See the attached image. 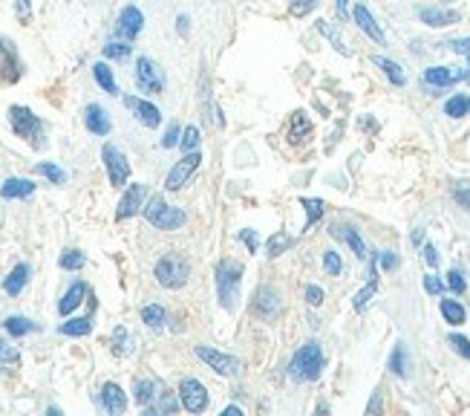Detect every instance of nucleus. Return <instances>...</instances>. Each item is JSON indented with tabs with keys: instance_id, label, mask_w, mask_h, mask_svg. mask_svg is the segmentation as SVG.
<instances>
[{
	"instance_id": "40",
	"label": "nucleus",
	"mask_w": 470,
	"mask_h": 416,
	"mask_svg": "<svg viewBox=\"0 0 470 416\" xmlns=\"http://www.w3.org/2000/svg\"><path fill=\"white\" fill-rule=\"evenodd\" d=\"M179 145H182V151H197V145H199V127H185L182 131V139H179Z\"/></svg>"
},
{
	"instance_id": "38",
	"label": "nucleus",
	"mask_w": 470,
	"mask_h": 416,
	"mask_svg": "<svg viewBox=\"0 0 470 416\" xmlns=\"http://www.w3.org/2000/svg\"><path fill=\"white\" fill-rule=\"evenodd\" d=\"M153 390H156V385H153L150 379H139V381H136V402H139V405H150L153 396H156Z\"/></svg>"
},
{
	"instance_id": "54",
	"label": "nucleus",
	"mask_w": 470,
	"mask_h": 416,
	"mask_svg": "<svg viewBox=\"0 0 470 416\" xmlns=\"http://www.w3.org/2000/svg\"><path fill=\"white\" fill-rule=\"evenodd\" d=\"M453 53H459V55H470V38H459V41H450L447 44Z\"/></svg>"
},
{
	"instance_id": "6",
	"label": "nucleus",
	"mask_w": 470,
	"mask_h": 416,
	"mask_svg": "<svg viewBox=\"0 0 470 416\" xmlns=\"http://www.w3.org/2000/svg\"><path fill=\"white\" fill-rule=\"evenodd\" d=\"M210 370L214 373H219V376H228V379H234V376H239V370H242V364H239V359H234V356H228V353H219V350H214V347H205V344H199L197 350H193Z\"/></svg>"
},
{
	"instance_id": "47",
	"label": "nucleus",
	"mask_w": 470,
	"mask_h": 416,
	"mask_svg": "<svg viewBox=\"0 0 470 416\" xmlns=\"http://www.w3.org/2000/svg\"><path fill=\"white\" fill-rule=\"evenodd\" d=\"M104 55L107 58H127V55H130V46H127V44H107Z\"/></svg>"
},
{
	"instance_id": "59",
	"label": "nucleus",
	"mask_w": 470,
	"mask_h": 416,
	"mask_svg": "<svg viewBox=\"0 0 470 416\" xmlns=\"http://www.w3.org/2000/svg\"><path fill=\"white\" fill-rule=\"evenodd\" d=\"M188 15H179V32H182V35H188Z\"/></svg>"
},
{
	"instance_id": "58",
	"label": "nucleus",
	"mask_w": 470,
	"mask_h": 416,
	"mask_svg": "<svg viewBox=\"0 0 470 416\" xmlns=\"http://www.w3.org/2000/svg\"><path fill=\"white\" fill-rule=\"evenodd\" d=\"M335 12L340 18H346V0H335Z\"/></svg>"
},
{
	"instance_id": "19",
	"label": "nucleus",
	"mask_w": 470,
	"mask_h": 416,
	"mask_svg": "<svg viewBox=\"0 0 470 416\" xmlns=\"http://www.w3.org/2000/svg\"><path fill=\"white\" fill-rule=\"evenodd\" d=\"M101 405L107 413H124L127 408V396L119 385H112V381H107V385L101 388Z\"/></svg>"
},
{
	"instance_id": "39",
	"label": "nucleus",
	"mask_w": 470,
	"mask_h": 416,
	"mask_svg": "<svg viewBox=\"0 0 470 416\" xmlns=\"http://www.w3.org/2000/svg\"><path fill=\"white\" fill-rule=\"evenodd\" d=\"M447 344L456 350L459 356H464V359L470 361V339H464V335H459V332H450V335H447Z\"/></svg>"
},
{
	"instance_id": "3",
	"label": "nucleus",
	"mask_w": 470,
	"mask_h": 416,
	"mask_svg": "<svg viewBox=\"0 0 470 416\" xmlns=\"http://www.w3.org/2000/svg\"><path fill=\"white\" fill-rule=\"evenodd\" d=\"M141 214H144V220H148L150 226H156V229H161V231H176V229H182L185 220H188L185 211H179V208L168 205L161 197H150L148 205H141Z\"/></svg>"
},
{
	"instance_id": "1",
	"label": "nucleus",
	"mask_w": 470,
	"mask_h": 416,
	"mask_svg": "<svg viewBox=\"0 0 470 416\" xmlns=\"http://www.w3.org/2000/svg\"><path fill=\"white\" fill-rule=\"evenodd\" d=\"M323 370V350L317 341H306L288 361V376L295 381H317Z\"/></svg>"
},
{
	"instance_id": "7",
	"label": "nucleus",
	"mask_w": 470,
	"mask_h": 416,
	"mask_svg": "<svg viewBox=\"0 0 470 416\" xmlns=\"http://www.w3.org/2000/svg\"><path fill=\"white\" fill-rule=\"evenodd\" d=\"M101 156H104V165H107V173H110V185L121 188L127 182V177H130V162H127V156L116 145H104Z\"/></svg>"
},
{
	"instance_id": "34",
	"label": "nucleus",
	"mask_w": 470,
	"mask_h": 416,
	"mask_svg": "<svg viewBox=\"0 0 470 416\" xmlns=\"http://www.w3.org/2000/svg\"><path fill=\"white\" fill-rule=\"evenodd\" d=\"M133 344V339L127 335V330L124 327H116V332H112V353L116 356H124V353H130V347Z\"/></svg>"
},
{
	"instance_id": "57",
	"label": "nucleus",
	"mask_w": 470,
	"mask_h": 416,
	"mask_svg": "<svg viewBox=\"0 0 470 416\" xmlns=\"http://www.w3.org/2000/svg\"><path fill=\"white\" fill-rule=\"evenodd\" d=\"M421 254H424V263H427V266H439V252H435L430 243L424 246V252H421Z\"/></svg>"
},
{
	"instance_id": "21",
	"label": "nucleus",
	"mask_w": 470,
	"mask_h": 416,
	"mask_svg": "<svg viewBox=\"0 0 470 416\" xmlns=\"http://www.w3.org/2000/svg\"><path fill=\"white\" fill-rule=\"evenodd\" d=\"M352 18H355V23H358L364 32H366V35L372 38V41H375V44H384V32L378 29V23H375V18H372V15H369V9L366 6H355V12H352Z\"/></svg>"
},
{
	"instance_id": "8",
	"label": "nucleus",
	"mask_w": 470,
	"mask_h": 416,
	"mask_svg": "<svg viewBox=\"0 0 470 416\" xmlns=\"http://www.w3.org/2000/svg\"><path fill=\"white\" fill-rule=\"evenodd\" d=\"M179 399H182V408L188 413H202L208 408V390L199 379H182Z\"/></svg>"
},
{
	"instance_id": "42",
	"label": "nucleus",
	"mask_w": 470,
	"mask_h": 416,
	"mask_svg": "<svg viewBox=\"0 0 470 416\" xmlns=\"http://www.w3.org/2000/svg\"><path fill=\"white\" fill-rule=\"evenodd\" d=\"M81 266H84V254H81V252L70 249V252H63V254H61V269L75 272V269H81Z\"/></svg>"
},
{
	"instance_id": "51",
	"label": "nucleus",
	"mask_w": 470,
	"mask_h": 416,
	"mask_svg": "<svg viewBox=\"0 0 470 416\" xmlns=\"http://www.w3.org/2000/svg\"><path fill=\"white\" fill-rule=\"evenodd\" d=\"M14 12H18V21H29L32 18V3L29 0H14Z\"/></svg>"
},
{
	"instance_id": "52",
	"label": "nucleus",
	"mask_w": 470,
	"mask_h": 416,
	"mask_svg": "<svg viewBox=\"0 0 470 416\" xmlns=\"http://www.w3.org/2000/svg\"><path fill=\"white\" fill-rule=\"evenodd\" d=\"M161 145H165V148H176V145H179V127L170 124L168 133H165V139H161Z\"/></svg>"
},
{
	"instance_id": "45",
	"label": "nucleus",
	"mask_w": 470,
	"mask_h": 416,
	"mask_svg": "<svg viewBox=\"0 0 470 416\" xmlns=\"http://www.w3.org/2000/svg\"><path fill=\"white\" fill-rule=\"evenodd\" d=\"M447 286H450V290L456 292V295H462V292L467 290V283H464V275H462L459 269H450V272H447Z\"/></svg>"
},
{
	"instance_id": "2",
	"label": "nucleus",
	"mask_w": 470,
	"mask_h": 416,
	"mask_svg": "<svg viewBox=\"0 0 470 416\" xmlns=\"http://www.w3.org/2000/svg\"><path fill=\"white\" fill-rule=\"evenodd\" d=\"M239 281H242V266L234 261H222L217 266V298L219 307L234 312L239 301Z\"/></svg>"
},
{
	"instance_id": "50",
	"label": "nucleus",
	"mask_w": 470,
	"mask_h": 416,
	"mask_svg": "<svg viewBox=\"0 0 470 416\" xmlns=\"http://www.w3.org/2000/svg\"><path fill=\"white\" fill-rule=\"evenodd\" d=\"M176 408H179L176 405V399L170 393H161V402H159V408H153V413H173Z\"/></svg>"
},
{
	"instance_id": "17",
	"label": "nucleus",
	"mask_w": 470,
	"mask_h": 416,
	"mask_svg": "<svg viewBox=\"0 0 470 416\" xmlns=\"http://www.w3.org/2000/svg\"><path fill=\"white\" fill-rule=\"evenodd\" d=\"M418 18H421V23H427V26H450V23H459L462 15L453 12V9H435V6H430V9H421Z\"/></svg>"
},
{
	"instance_id": "22",
	"label": "nucleus",
	"mask_w": 470,
	"mask_h": 416,
	"mask_svg": "<svg viewBox=\"0 0 470 416\" xmlns=\"http://www.w3.org/2000/svg\"><path fill=\"white\" fill-rule=\"evenodd\" d=\"M26 281H29V266H26V263H18V266L9 272V278L3 281V292H6V295H21L23 286H26Z\"/></svg>"
},
{
	"instance_id": "36",
	"label": "nucleus",
	"mask_w": 470,
	"mask_h": 416,
	"mask_svg": "<svg viewBox=\"0 0 470 416\" xmlns=\"http://www.w3.org/2000/svg\"><path fill=\"white\" fill-rule=\"evenodd\" d=\"M390 370L395 376H407V350H404V344H395L393 356H390Z\"/></svg>"
},
{
	"instance_id": "13",
	"label": "nucleus",
	"mask_w": 470,
	"mask_h": 416,
	"mask_svg": "<svg viewBox=\"0 0 470 416\" xmlns=\"http://www.w3.org/2000/svg\"><path fill=\"white\" fill-rule=\"evenodd\" d=\"M462 78H467V73L456 70V67H430V70H424V82L430 87H450V84L462 82Z\"/></svg>"
},
{
	"instance_id": "27",
	"label": "nucleus",
	"mask_w": 470,
	"mask_h": 416,
	"mask_svg": "<svg viewBox=\"0 0 470 416\" xmlns=\"http://www.w3.org/2000/svg\"><path fill=\"white\" fill-rule=\"evenodd\" d=\"M439 310H442V315H444V321L447 324H453V327H459V324H464V307L459 301H442L439 303Z\"/></svg>"
},
{
	"instance_id": "15",
	"label": "nucleus",
	"mask_w": 470,
	"mask_h": 416,
	"mask_svg": "<svg viewBox=\"0 0 470 416\" xmlns=\"http://www.w3.org/2000/svg\"><path fill=\"white\" fill-rule=\"evenodd\" d=\"M141 200H144V185H130L124 191V197H121V202H119V211H116V217L119 220H127V217H133L136 211H141Z\"/></svg>"
},
{
	"instance_id": "33",
	"label": "nucleus",
	"mask_w": 470,
	"mask_h": 416,
	"mask_svg": "<svg viewBox=\"0 0 470 416\" xmlns=\"http://www.w3.org/2000/svg\"><path fill=\"white\" fill-rule=\"evenodd\" d=\"M317 29H320V32H323V35H326V38H329V44L335 46V50H337L340 55H349V50H346V44H344V38H340V32H335L329 21H317Z\"/></svg>"
},
{
	"instance_id": "37",
	"label": "nucleus",
	"mask_w": 470,
	"mask_h": 416,
	"mask_svg": "<svg viewBox=\"0 0 470 416\" xmlns=\"http://www.w3.org/2000/svg\"><path fill=\"white\" fill-rule=\"evenodd\" d=\"M375 292H378V281H375V278H369V283L364 286V290H361L358 295H355V301H352V307H355V310H358V312H361V310H366V303L372 301V295H375Z\"/></svg>"
},
{
	"instance_id": "20",
	"label": "nucleus",
	"mask_w": 470,
	"mask_h": 416,
	"mask_svg": "<svg viewBox=\"0 0 470 416\" xmlns=\"http://www.w3.org/2000/svg\"><path fill=\"white\" fill-rule=\"evenodd\" d=\"M0 194H3V200H23V197H32V194H35V182H32V180H21V177H12V180L3 182Z\"/></svg>"
},
{
	"instance_id": "49",
	"label": "nucleus",
	"mask_w": 470,
	"mask_h": 416,
	"mask_svg": "<svg viewBox=\"0 0 470 416\" xmlns=\"http://www.w3.org/2000/svg\"><path fill=\"white\" fill-rule=\"evenodd\" d=\"M453 200H456L464 211H470V185H459L456 191H453Z\"/></svg>"
},
{
	"instance_id": "5",
	"label": "nucleus",
	"mask_w": 470,
	"mask_h": 416,
	"mask_svg": "<svg viewBox=\"0 0 470 416\" xmlns=\"http://www.w3.org/2000/svg\"><path fill=\"white\" fill-rule=\"evenodd\" d=\"M153 275L165 290H179V286H185V281L190 275V263L182 258V254H165V258L156 263Z\"/></svg>"
},
{
	"instance_id": "18",
	"label": "nucleus",
	"mask_w": 470,
	"mask_h": 416,
	"mask_svg": "<svg viewBox=\"0 0 470 416\" xmlns=\"http://www.w3.org/2000/svg\"><path fill=\"white\" fill-rule=\"evenodd\" d=\"M84 124H87V131L90 133H95V136H107L110 133V119H107V113L99 107V104H87V110H84Z\"/></svg>"
},
{
	"instance_id": "48",
	"label": "nucleus",
	"mask_w": 470,
	"mask_h": 416,
	"mask_svg": "<svg viewBox=\"0 0 470 416\" xmlns=\"http://www.w3.org/2000/svg\"><path fill=\"white\" fill-rule=\"evenodd\" d=\"M306 303H309V307H320L323 303V290L320 286H315V283L306 286Z\"/></svg>"
},
{
	"instance_id": "31",
	"label": "nucleus",
	"mask_w": 470,
	"mask_h": 416,
	"mask_svg": "<svg viewBox=\"0 0 470 416\" xmlns=\"http://www.w3.org/2000/svg\"><path fill=\"white\" fill-rule=\"evenodd\" d=\"M444 113L453 116V119L467 116V113H470V95H453V99H447Z\"/></svg>"
},
{
	"instance_id": "61",
	"label": "nucleus",
	"mask_w": 470,
	"mask_h": 416,
	"mask_svg": "<svg viewBox=\"0 0 470 416\" xmlns=\"http://www.w3.org/2000/svg\"><path fill=\"white\" fill-rule=\"evenodd\" d=\"M222 413H225V416H239V413H242V410H239V408H237V405H231V408H225V410H222Z\"/></svg>"
},
{
	"instance_id": "55",
	"label": "nucleus",
	"mask_w": 470,
	"mask_h": 416,
	"mask_svg": "<svg viewBox=\"0 0 470 416\" xmlns=\"http://www.w3.org/2000/svg\"><path fill=\"white\" fill-rule=\"evenodd\" d=\"M0 361H18V350L0 341Z\"/></svg>"
},
{
	"instance_id": "41",
	"label": "nucleus",
	"mask_w": 470,
	"mask_h": 416,
	"mask_svg": "<svg viewBox=\"0 0 470 416\" xmlns=\"http://www.w3.org/2000/svg\"><path fill=\"white\" fill-rule=\"evenodd\" d=\"M38 173H43V177L50 180V182H55V185H61L63 180H67V173H63L58 165H52V162H41V165H38Z\"/></svg>"
},
{
	"instance_id": "14",
	"label": "nucleus",
	"mask_w": 470,
	"mask_h": 416,
	"mask_svg": "<svg viewBox=\"0 0 470 416\" xmlns=\"http://www.w3.org/2000/svg\"><path fill=\"white\" fill-rule=\"evenodd\" d=\"M329 234H332V237H337V240H344V243L355 252V258H358V261H366V246H364L361 234L355 231L352 226H344V223H335V226L329 229Z\"/></svg>"
},
{
	"instance_id": "26",
	"label": "nucleus",
	"mask_w": 470,
	"mask_h": 416,
	"mask_svg": "<svg viewBox=\"0 0 470 416\" xmlns=\"http://www.w3.org/2000/svg\"><path fill=\"white\" fill-rule=\"evenodd\" d=\"M291 246H295V237L286 234V231H274L268 237V243H266V252H268V258H280V254L286 249H291Z\"/></svg>"
},
{
	"instance_id": "30",
	"label": "nucleus",
	"mask_w": 470,
	"mask_h": 416,
	"mask_svg": "<svg viewBox=\"0 0 470 416\" xmlns=\"http://www.w3.org/2000/svg\"><path fill=\"white\" fill-rule=\"evenodd\" d=\"M3 327H6L9 335H14V339H21V335H29L32 330H35V324L26 321V318H21V315H9L6 321H3Z\"/></svg>"
},
{
	"instance_id": "28",
	"label": "nucleus",
	"mask_w": 470,
	"mask_h": 416,
	"mask_svg": "<svg viewBox=\"0 0 470 416\" xmlns=\"http://www.w3.org/2000/svg\"><path fill=\"white\" fill-rule=\"evenodd\" d=\"M300 205L306 208V226L303 229H312L315 223L323 217V208H326V202H323V200H312V197H303Z\"/></svg>"
},
{
	"instance_id": "46",
	"label": "nucleus",
	"mask_w": 470,
	"mask_h": 416,
	"mask_svg": "<svg viewBox=\"0 0 470 416\" xmlns=\"http://www.w3.org/2000/svg\"><path fill=\"white\" fill-rule=\"evenodd\" d=\"M378 266H381L384 272L398 269V254H395V252H378Z\"/></svg>"
},
{
	"instance_id": "25",
	"label": "nucleus",
	"mask_w": 470,
	"mask_h": 416,
	"mask_svg": "<svg viewBox=\"0 0 470 416\" xmlns=\"http://www.w3.org/2000/svg\"><path fill=\"white\" fill-rule=\"evenodd\" d=\"M372 64H375V67H381L384 73H386V78H390V82L395 84V87H401V84H407V75H404V70L398 67L395 61H390V58H381V55H375L372 58Z\"/></svg>"
},
{
	"instance_id": "23",
	"label": "nucleus",
	"mask_w": 470,
	"mask_h": 416,
	"mask_svg": "<svg viewBox=\"0 0 470 416\" xmlns=\"http://www.w3.org/2000/svg\"><path fill=\"white\" fill-rule=\"evenodd\" d=\"M84 295H87V286H84V283H72L70 290H67V295L58 301V312H61V315H70L72 310H78V303L84 301Z\"/></svg>"
},
{
	"instance_id": "53",
	"label": "nucleus",
	"mask_w": 470,
	"mask_h": 416,
	"mask_svg": "<svg viewBox=\"0 0 470 416\" xmlns=\"http://www.w3.org/2000/svg\"><path fill=\"white\" fill-rule=\"evenodd\" d=\"M424 290H427L430 295H442V290H444V283H442L439 278H435V275H427V278H424Z\"/></svg>"
},
{
	"instance_id": "62",
	"label": "nucleus",
	"mask_w": 470,
	"mask_h": 416,
	"mask_svg": "<svg viewBox=\"0 0 470 416\" xmlns=\"http://www.w3.org/2000/svg\"><path fill=\"white\" fill-rule=\"evenodd\" d=\"M467 78H470V73H467Z\"/></svg>"
},
{
	"instance_id": "35",
	"label": "nucleus",
	"mask_w": 470,
	"mask_h": 416,
	"mask_svg": "<svg viewBox=\"0 0 470 416\" xmlns=\"http://www.w3.org/2000/svg\"><path fill=\"white\" fill-rule=\"evenodd\" d=\"M58 330L63 335H87L92 330V324H90V318H72V321H63Z\"/></svg>"
},
{
	"instance_id": "44",
	"label": "nucleus",
	"mask_w": 470,
	"mask_h": 416,
	"mask_svg": "<svg viewBox=\"0 0 470 416\" xmlns=\"http://www.w3.org/2000/svg\"><path fill=\"white\" fill-rule=\"evenodd\" d=\"M315 6H317V0H291L288 12L295 15V18H306V15H309Z\"/></svg>"
},
{
	"instance_id": "12",
	"label": "nucleus",
	"mask_w": 470,
	"mask_h": 416,
	"mask_svg": "<svg viewBox=\"0 0 470 416\" xmlns=\"http://www.w3.org/2000/svg\"><path fill=\"white\" fill-rule=\"evenodd\" d=\"M124 107L130 110V113H133L144 127H159V122H161L159 107L150 104V102H144V99H136V95H124Z\"/></svg>"
},
{
	"instance_id": "24",
	"label": "nucleus",
	"mask_w": 470,
	"mask_h": 416,
	"mask_svg": "<svg viewBox=\"0 0 470 416\" xmlns=\"http://www.w3.org/2000/svg\"><path fill=\"white\" fill-rule=\"evenodd\" d=\"M312 133V122L306 119L303 110H297V113H291V124H288V139L291 142H300Z\"/></svg>"
},
{
	"instance_id": "60",
	"label": "nucleus",
	"mask_w": 470,
	"mask_h": 416,
	"mask_svg": "<svg viewBox=\"0 0 470 416\" xmlns=\"http://www.w3.org/2000/svg\"><path fill=\"white\" fill-rule=\"evenodd\" d=\"M413 243H415V246H418V243H424V231H421V229H418V231H413Z\"/></svg>"
},
{
	"instance_id": "9",
	"label": "nucleus",
	"mask_w": 470,
	"mask_h": 416,
	"mask_svg": "<svg viewBox=\"0 0 470 416\" xmlns=\"http://www.w3.org/2000/svg\"><path fill=\"white\" fill-rule=\"evenodd\" d=\"M199 162H202V156L197 153V151H190V153H185L179 162H176L173 168H170V173H168V180H165V188L168 191H179L188 180H190V173L199 168Z\"/></svg>"
},
{
	"instance_id": "29",
	"label": "nucleus",
	"mask_w": 470,
	"mask_h": 416,
	"mask_svg": "<svg viewBox=\"0 0 470 416\" xmlns=\"http://www.w3.org/2000/svg\"><path fill=\"white\" fill-rule=\"evenodd\" d=\"M92 75H95V82H99L110 95H116L119 93V87H116V78H112V70L107 67V64H95V67H92Z\"/></svg>"
},
{
	"instance_id": "11",
	"label": "nucleus",
	"mask_w": 470,
	"mask_h": 416,
	"mask_svg": "<svg viewBox=\"0 0 470 416\" xmlns=\"http://www.w3.org/2000/svg\"><path fill=\"white\" fill-rule=\"evenodd\" d=\"M136 84L144 93H161V87H165V78H161L159 67L150 58H139L136 61Z\"/></svg>"
},
{
	"instance_id": "10",
	"label": "nucleus",
	"mask_w": 470,
	"mask_h": 416,
	"mask_svg": "<svg viewBox=\"0 0 470 416\" xmlns=\"http://www.w3.org/2000/svg\"><path fill=\"white\" fill-rule=\"evenodd\" d=\"M251 312L260 318V321H274V318L280 315V298L277 292L271 290V286H260L251 301Z\"/></svg>"
},
{
	"instance_id": "43",
	"label": "nucleus",
	"mask_w": 470,
	"mask_h": 416,
	"mask_svg": "<svg viewBox=\"0 0 470 416\" xmlns=\"http://www.w3.org/2000/svg\"><path fill=\"white\" fill-rule=\"evenodd\" d=\"M323 269L329 272V275H340V269H344V261H340L337 252H323Z\"/></svg>"
},
{
	"instance_id": "56",
	"label": "nucleus",
	"mask_w": 470,
	"mask_h": 416,
	"mask_svg": "<svg viewBox=\"0 0 470 416\" xmlns=\"http://www.w3.org/2000/svg\"><path fill=\"white\" fill-rule=\"evenodd\" d=\"M239 240H242V243H246V246H248V252H251V254L257 252V234H254L251 229H246V231H239Z\"/></svg>"
},
{
	"instance_id": "32",
	"label": "nucleus",
	"mask_w": 470,
	"mask_h": 416,
	"mask_svg": "<svg viewBox=\"0 0 470 416\" xmlns=\"http://www.w3.org/2000/svg\"><path fill=\"white\" fill-rule=\"evenodd\" d=\"M165 318H168V315H165V310H161L159 303H148V307L141 310V321L148 324V327H153V330H159L161 324H165Z\"/></svg>"
},
{
	"instance_id": "16",
	"label": "nucleus",
	"mask_w": 470,
	"mask_h": 416,
	"mask_svg": "<svg viewBox=\"0 0 470 416\" xmlns=\"http://www.w3.org/2000/svg\"><path fill=\"white\" fill-rule=\"evenodd\" d=\"M141 23H144V18H141V12L136 9V6H127L124 12H121V18H119V26H116V32L121 38H127V41H133L139 32H141Z\"/></svg>"
},
{
	"instance_id": "4",
	"label": "nucleus",
	"mask_w": 470,
	"mask_h": 416,
	"mask_svg": "<svg viewBox=\"0 0 470 416\" xmlns=\"http://www.w3.org/2000/svg\"><path fill=\"white\" fill-rule=\"evenodd\" d=\"M9 122H12V131L21 139H26L29 145H35V148L43 145V124L29 107H21V104L9 107Z\"/></svg>"
}]
</instances>
